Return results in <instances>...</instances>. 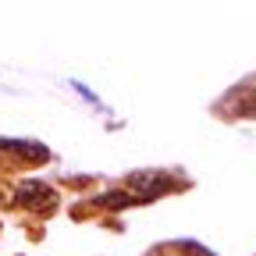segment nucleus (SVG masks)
<instances>
[{"instance_id":"7ed1b4c3","label":"nucleus","mask_w":256,"mask_h":256,"mask_svg":"<svg viewBox=\"0 0 256 256\" xmlns=\"http://www.w3.org/2000/svg\"><path fill=\"white\" fill-rule=\"evenodd\" d=\"M150 256H210V252H206V249H200L196 242H168V246L153 249Z\"/></svg>"},{"instance_id":"f257e3e1","label":"nucleus","mask_w":256,"mask_h":256,"mask_svg":"<svg viewBox=\"0 0 256 256\" xmlns=\"http://www.w3.org/2000/svg\"><path fill=\"white\" fill-rule=\"evenodd\" d=\"M14 203L32 210V214H40V217H46V214L57 210V188H50L46 182H22L18 192H14Z\"/></svg>"},{"instance_id":"20e7f679","label":"nucleus","mask_w":256,"mask_h":256,"mask_svg":"<svg viewBox=\"0 0 256 256\" xmlns=\"http://www.w3.org/2000/svg\"><path fill=\"white\" fill-rule=\"evenodd\" d=\"M0 150H8V153H22V156H28L32 164H43L46 160V150L43 146H36V142H0Z\"/></svg>"},{"instance_id":"f03ea898","label":"nucleus","mask_w":256,"mask_h":256,"mask_svg":"<svg viewBox=\"0 0 256 256\" xmlns=\"http://www.w3.org/2000/svg\"><path fill=\"white\" fill-rule=\"evenodd\" d=\"M128 188H136L132 196L136 200H153V196H164V192H174V178L171 174H156V171H139V174H128Z\"/></svg>"},{"instance_id":"39448f33","label":"nucleus","mask_w":256,"mask_h":256,"mask_svg":"<svg viewBox=\"0 0 256 256\" xmlns=\"http://www.w3.org/2000/svg\"><path fill=\"white\" fill-rule=\"evenodd\" d=\"M132 203H142V200H136L132 192H107V196H100V200H96V206H110V210L132 206Z\"/></svg>"}]
</instances>
